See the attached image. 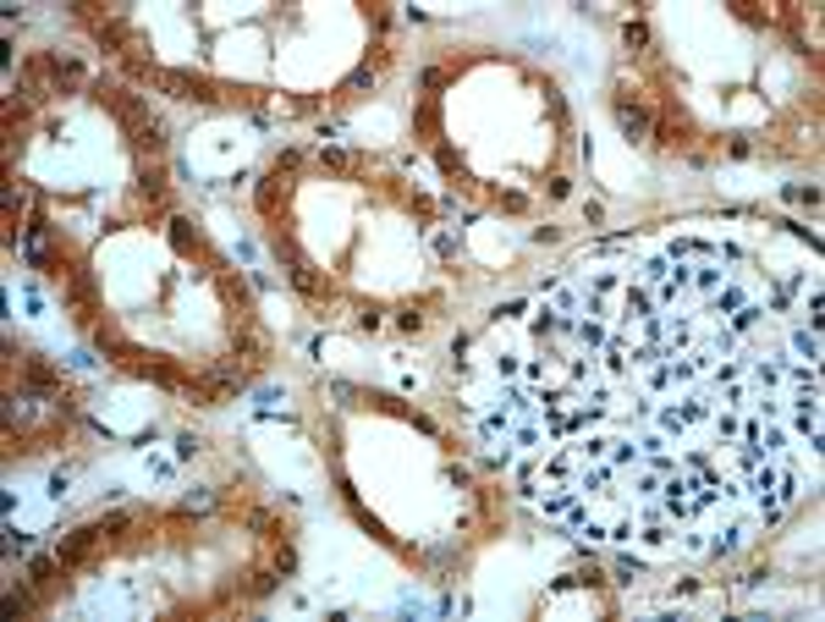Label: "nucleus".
<instances>
[{"mask_svg": "<svg viewBox=\"0 0 825 622\" xmlns=\"http://www.w3.org/2000/svg\"><path fill=\"white\" fill-rule=\"evenodd\" d=\"M275 584H281V573H248V584H237V589L242 595H270Z\"/></svg>", "mask_w": 825, "mask_h": 622, "instance_id": "nucleus-11", "label": "nucleus"}, {"mask_svg": "<svg viewBox=\"0 0 825 622\" xmlns=\"http://www.w3.org/2000/svg\"><path fill=\"white\" fill-rule=\"evenodd\" d=\"M622 39H628V50H633V56H644V50H649V29H644V23H628V29H622Z\"/></svg>", "mask_w": 825, "mask_h": 622, "instance_id": "nucleus-12", "label": "nucleus"}, {"mask_svg": "<svg viewBox=\"0 0 825 622\" xmlns=\"http://www.w3.org/2000/svg\"><path fill=\"white\" fill-rule=\"evenodd\" d=\"M479 436L551 518L649 556L737 551L820 446V286L666 242L496 308L452 353Z\"/></svg>", "mask_w": 825, "mask_h": 622, "instance_id": "nucleus-1", "label": "nucleus"}, {"mask_svg": "<svg viewBox=\"0 0 825 622\" xmlns=\"http://www.w3.org/2000/svg\"><path fill=\"white\" fill-rule=\"evenodd\" d=\"M325 166H330V171H347V177H363V160L347 155V149H325Z\"/></svg>", "mask_w": 825, "mask_h": 622, "instance_id": "nucleus-10", "label": "nucleus"}, {"mask_svg": "<svg viewBox=\"0 0 825 622\" xmlns=\"http://www.w3.org/2000/svg\"><path fill=\"white\" fill-rule=\"evenodd\" d=\"M286 275H292V286H297L303 297H314V303H330V297H336V281H330L325 270H314L303 253H292V259H286Z\"/></svg>", "mask_w": 825, "mask_h": 622, "instance_id": "nucleus-8", "label": "nucleus"}, {"mask_svg": "<svg viewBox=\"0 0 825 622\" xmlns=\"http://www.w3.org/2000/svg\"><path fill=\"white\" fill-rule=\"evenodd\" d=\"M286 193H292V182L275 171V177H264L259 182V193H253V204H259V215H275V204H286Z\"/></svg>", "mask_w": 825, "mask_h": 622, "instance_id": "nucleus-9", "label": "nucleus"}, {"mask_svg": "<svg viewBox=\"0 0 825 622\" xmlns=\"http://www.w3.org/2000/svg\"><path fill=\"white\" fill-rule=\"evenodd\" d=\"M155 89H171L177 100H199V105H215V100H221V83H210V78H199V72H188V67H166Z\"/></svg>", "mask_w": 825, "mask_h": 622, "instance_id": "nucleus-6", "label": "nucleus"}, {"mask_svg": "<svg viewBox=\"0 0 825 622\" xmlns=\"http://www.w3.org/2000/svg\"><path fill=\"white\" fill-rule=\"evenodd\" d=\"M133 523H138L133 512H111V518H94V523L72 529V534L61 540V551H56V556H61L67 567H83V562H89V556H94V551H100V545H105L111 534H122V529H133Z\"/></svg>", "mask_w": 825, "mask_h": 622, "instance_id": "nucleus-3", "label": "nucleus"}, {"mask_svg": "<svg viewBox=\"0 0 825 622\" xmlns=\"http://www.w3.org/2000/svg\"><path fill=\"white\" fill-rule=\"evenodd\" d=\"M396 326H402V331H425V315H419V303H407L402 315H396Z\"/></svg>", "mask_w": 825, "mask_h": 622, "instance_id": "nucleus-13", "label": "nucleus"}, {"mask_svg": "<svg viewBox=\"0 0 825 622\" xmlns=\"http://www.w3.org/2000/svg\"><path fill=\"white\" fill-rule=\"evenodd\" d=\"M94 100H100V105H105V111H111V116L133 133V144H138L144 155H155V160L166 155V122L149 111V100H144V94H133V89H122V83H100V89H94Z\"/></svg>", "mask_w": 825, "mask_h": 622, "instance_id": "nucleus-2", "label": "nucleus"}, {"mask_svg": "<svg viewBox=\"0 0 825 622\" xmlns=\"http://www.w3.org/2000/svg\"><path fill=\"white\" fill-rule=\"evenodd\" d=\"M166 231H171L177 253H193V259H204L210 270H226V264H221V248L204 237V226H199V220H188V215H171V220H166Z\"/></svg>", "mask_w": 825, "mask_h": 622, "instance_id": "nucleus-5", "label": "nucleus"}, {"mask_svg": "<svg viewBox=\"0 0 825 622\" xmlns=\"http://www.w3.org/2000/svg\"><path fill=\"white\" fill-rule=\"evenodd\" d=\"M425 83H430V89H447V83H452V72H447V67H430V72H425Z\"/></svg>", "mask_w": 825, "mask_h": 622, "instance_id": "nucleus-14", "label": "nucleus"}, {"mask_svg": "<svg viewBox=\"0 0 825 622\" xmlns=\"http://www.w3.org/2000/svg\"><path fill=\"white\" fill-rule=\"evenodd\" d=\"M617 122H622V133L649 138L655 133V100L644 89H633V83H617Z\"/></svg>", "mask_w": 825, "mask_h": 622, "instance_id": "nucleus-4", "label": "nucleus"}, {"mask_svg": "<svg viewBox=\"0 0 825 622\" xmlns=\"http://www.w3.org/2000/svg\"><path fill=\"white\" fill-rule=\"evenodd\" d=\"M655 133H660L666 149H693V122H688V111H682L677 100H660V105H655Z\"/></svg>", "mask_w": 825, "mask_h": 622, "instance_id": "nucleus-7", "label": "nucleus"}]
</instances>
